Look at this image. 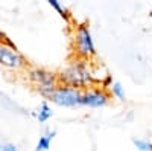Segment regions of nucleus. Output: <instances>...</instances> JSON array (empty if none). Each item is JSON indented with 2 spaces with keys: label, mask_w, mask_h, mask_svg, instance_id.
I'll use <instances>...</instances> for the list:
<instances>
[{
  "label": "nucleus",
  "mask_w": 152,
  "mask_h": 151,
  "mask_svg": "<svg viewBox=\"0 0 152 151\" xmlns=\"http://www.w3.org/2000/svg\"><path fill=\"white\" fill-rule=\"evenodd\" d=\"M58 80L61 85L75 87V89H79V90L90 89L93 82H96L94 75L90 66H88V61L78 57L72 60L69 63V66L58 75Z\"/></svg>",
  "instance_id": "f257e3e1"
},
{
  "label": "nucleus",
  "mask_w": 152,
  "mask_h": 151,
  "mask_svg": "<svg viewBox=\"0 0 152 151\" xmlns=\"http://www.w3.org/2000/svg\"><path fill=\"white\" fill-rule=\"evenodd\" d=\"M28 78L37 87V90L46 98H50L52 93L59 87L58 75H55L53 72H49L46 69H38V67L29 69Z\"/></svg>",
  "instance_id": "f03ea898"
},
{
  "label": "nucleus",
  "mask_w": 152,
  "mask_h": 151,
  "mask_svg": "<svg viewBox=\"0 0 152 151\" xmlns=\"http://www.w3.org/2000/svg\"><path fill=\"white\" fill-rule=\"evenodd\" d=\"M75 54L87 61L96 55V46L87 24H79L75 31Z\"/></svg>",
  "instance_id": "7ed1b4c3"
},
{
  "label": "nucleus",
  "mask_w": 152,
  "mask_h": 151,
  "mask_svg": "<svg viewBox=\"0 0 152 151\" xmlns=\"http://www.w3.org/2000/svg\"><path fill=\"white\" fill-rule=\"evenodd\" d=\"M82 96H84V90L69 87V85H59L52 93L50 99H52V102L62 107H76L82 104Z\"/></svg>",
  "instance_id": "20e7f679"
},
{
  "label": "nucleus",
  "mask_w": 152,
  "mask_h": 151,
  "mask_svg": "<svg viewBox=\"0 0 152 151\" xmlns=\"http://www.w3.org/2000/svg\"><path fill=\"white\" fill-rule=\"evenodd\" d=\"M0 66L11 70H20L26 67V60L23 58L15 46L0 43Z\"/></svg>",
  "instance_id": "39448f33"
},
{
  "label": "nucleus",
  "mask_w": 152,
  "mask_h": 151,
  "mask_svg": "<svg viewBox=\"0 0 152 151\" xmlns=\"http://www.w3.org/2000/svg\"><path fill=\"white\" fill-rule=\"evenodd\" d=\"M110 101V93L104 89H87L84 90V96H82V105L87 107H104Z\"/></svg>",
  "instance_id": "423d86ee"
},
{
  "label": "nucleus",
  "mask_w": 152,
  "mask_h": 151,
  "mask_svg": "<svg viewBox=\"0 0 152 151\" xmlns=\"http://www.w3.org/2000/svg\"><path fill=\"white\" fill-rule=\"evenodd\" d=\"M55 134H56V131H49L44 136H41L37 147H35V151H47L50 148V142H52V139L55 137Z\"/></svg>",
  "instance_id": "0eeeda50"
},
{
  "label": "nucleus",
  "mask_w": 152,
  "mask_h": 151,
  "mask_svg": "<svg viewBox=\"0 0 152 151\" xmlns=\"http://www.w3.org/2000/svg\"><path fill=\"white\" fill-rule=\"evenodd\" d=\"M37 118H38V121H40L41 124L47 122L50 118H52V108L49 107V104H47V102H43V104L40 105V111H38Z\"/></svg>",
  "instance_id": "6e6552de"
},
{
  "label": "nucleus",
  "mask_w": 152,
  "mask_h": 151,
  "mask_svg": "<svg viewBox=\"0 0 152 151\" xmlns=\"http://www.w3.org/2000/svg\"><path fill=\"white\" fill-rule=\"evenodd\" d=\"M47 2H49V5L52 6V8L58 12V14L66 20V21H70V14H69V11H67L64 6H62V5L58 2V0H47Z\"/></svg>",
  "instance_id": "1a4fd4ad"
},
{
  "label": "nucleus",
  "mask_w": 152,
  "mask_h": 151,
  "mask_svg": "<svg viewBox=\"0 0 152 151\" xmlns=\"http://www.w3.org/2000/svg\"><path fill=\"white\" fill-rule=\"evenodd\" d=\"M111 95L116 96V98L120 99V101L125 99V92H123V87H122L120 82H114V84L111 85Z\"/></svg>",
  "instance_id": "9d476101"
},
{
  "label": "nucleus",
  "mask_w": 152,
  "mask_h": 151,
  "mask_svg": "<svg viewBox=\"0 0 152 151\" xmlns=\"http://www.w3.org/2000/svg\"><path fill=\"white\" fill-rule=\"evenodd\" d=\"M134 145L137 147L138 151H148L149 150V142H146L143 139H134Z\"/></svg>",
  "instance_id": "9b49d317"
},
{
  "label": "nucleus",
  "mask_w": 152,
  "mask_h": 151,
  "mask_svg": "<svg viewBox=\"0 0 152 151\" xmlns=\"http://www.w3.org/2000/svg\"><path fill=\"white\" fill-rule=\"evenodd\" d=\"M111 85H113V84H111V77H110V75H107V78L102 81V89L107 90L108 87H111Z\"/></svg>",
  "instance_id": "f8f14e48"
},
{
  "label": "nucleus",
  "mask_w": 152,
  "mask_h": 151,
  "mask_svg": "<svg viewBox=\"0 0 152 151\" xmlns=\"http://www.w3.org/2000/svg\"><path fill=\"white\" fill-rule=\"evenodd\" d=\"M2 151H17V148L14 145H6V147H3Z\"/></svg>",
  "instance_id": "ddd939ff"
},
{
  "label": "nucleus",
  "mask_w": 152,
  "mask_h": 151,
  "mask_svg": "<svg viewBox=\"0 0 152 151\" xmlns=\"http://www.w3.org/2000/svg\"><path fill=\"white\" fill-rule=\"evenodd\" d=\"M6 40H8V37H6V35L2 32V31H0V43H5Z\"/></svg>",
  "instance_id": "4468645a"
},
{
  "label": "nucleus",
  "mask_w": 152,
  "mask_h": 151,
  "mask_svg": "<svg viewBox=\"0 0 152 151\" xmlns=\"http://www.w3.org/2000/svg\"><path fill=\"white\" fill-rule=\"evenodd\" d=\"M148 151H152V144H149V150Z\"/></svg>",
  "instance_id": "2eb2a0df"
}]
</instances>
